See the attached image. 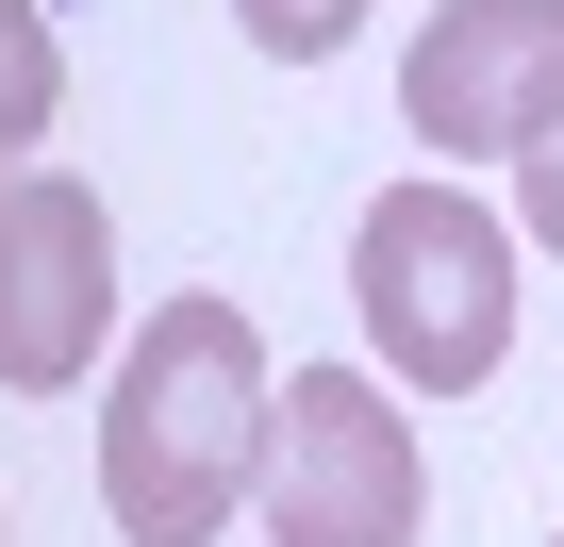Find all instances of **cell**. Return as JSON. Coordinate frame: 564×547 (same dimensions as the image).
Here are the masks:
<instances>
[{"label":"cell","mask_w":564,"mask_h":547,"mask_svg":"<svg viewBox=\"0 0 564 547\" xmlns=\"http://www.w3.org/2000/svg\"><path fill=\"white\" fill-rule=\"evenodd\" d=\"M265 415H282L265 332L232 299H166L100 382V514H117V547H216L265 497Z\"/></svg>","instance_id":"1"},{"label":"cell","mask_w":564,"mask_h":547,"mask_svg":"<svg viewBox=\"0 0 564 547\" xmlns=\"http://www.w3.org/2000/svg\"><path fill=\"white\" fill-rule=\"evenodd\" d=\"M514 249L531 232L498 199H465L448 166H415V183L366 199V232H349V316H366V349H382L399 398H481L514 365Z\"/></svg>","instance_id":"2"},{"label":"cell","mask_w":564,"mask_h":547,"mask_svg":"<svg viewBox=\"0 0 564 547\" xmlns=\"http://www.w3.org/2000/svg\"><path fill=\"white\" fill-rule=\"evenodd\" d=\"M265 547H415L432 514V448H415V398L382 365H300L265 415Z\"/></svg>","instance_id":"3"},{"label":"cell","mask_w":564,"mask_h":547,"mask_svg":"<svg viewBox=\"0 0 564 547\" xmlns=\"http://www.w3.org/2000/svg\"><path fill=\"white\" fill-rule=\"evenodd\" d=\"M399 133L465 166H531L564 133V0H448L399 51Z\"/></svg>","instance_id":"4"},{"label":"cell","mask_w":564,"mask_h":547,"mask_svg":"<svg viewBox=\"0 0 564 547\" xmlns=\"http://www.w3.org/2000/svg\"><path fill=\"white\" fill-rule=\"evenodd\" d=\"M100 349H117V216H100V183L18 166L0 183V382L67 398V382H100Z\"/></svg>","instance_id":"5"},{"label":"cell","mask_w":564,"mask_h":547,"mask_svg":"<svg viewBox=\"0 0 564 547\" xmlns=\"http://www.w3.org/2000/svg\"><path fill=\"white\" fill-rule=\"evenodd\" d=\"M67 100V34H51V0H0V183H18V150L51 133Z\"/></svg>","instance_id":"6"},{"label":"cell","mask_w":564,"mask_h":547,"mask_svg":"<svg viewBox=\"0 0 564 547\" xmlns=\"http://www.w3.org/2000/svg\"><path fill=\"white\" fill-rule=\"evenodd\" d=\"M232 34H249L265 67H333V51L366 34V0H232Z\"/></svg>","instance_id":"7"},{"label":"cell","mask_w":564,"mask_h":547,"mask_svg":"<svg viewBox=\"0 0 564 547\" xmlns=\"http://www.w3.org/2000/svg\"><path fill=\"white\" fill-rule=\"evenodd\" d=\"M514 232H531V249H547V265H564V133H547V150H531V166H514Z\"/></svg>","instance_id":"8"}]
</instances>
